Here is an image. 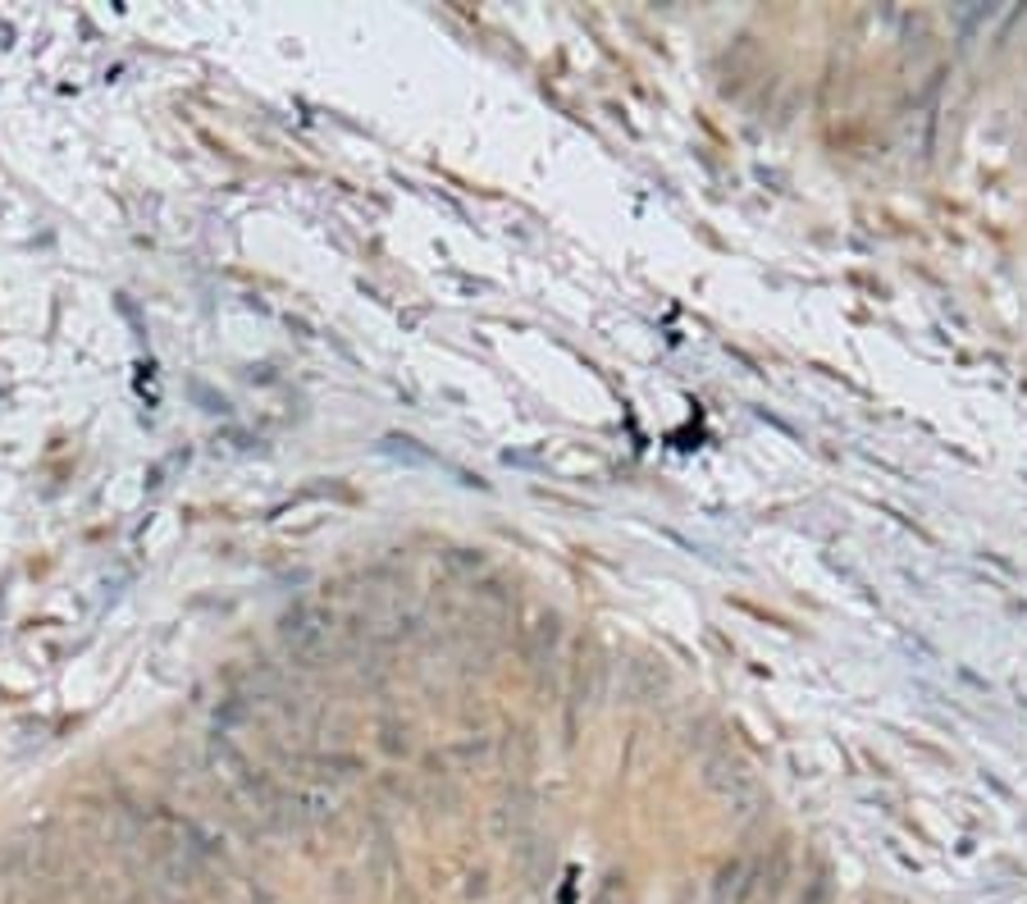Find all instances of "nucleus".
Wrapping results in <instances>:
<instances>
[{
	"label": "nucleus",
	"mask_w": 1027,
	"mask_h": 904,
	"mask_svg": "<svg viewBox=\"0 0 1027 904\" xmlns=\"http://www.w3.org/2000/svg\"><path fill=\"white\" fill-rule=\"evenodd\" d=\"M799 904H831V882H827V878H813V886L804 891Z\"/></svg>",
	"instance_id": "f257e3e1"
},
{
	"label": "nucleus",
	"mask_w": 1027,
	"mask_h": 904,
	"mask_svg": "<svg viewBox=\"0 0 1027 904\" xmlns=\"http://www.w3.org/2000/svg\"><path fill=\"white\" fill-rule=\"evenodd\" d=\"M598 904H612V886H608V891H603V895H598Z\"/></svg>",
	"instance_id": "f03ea898"
}]
</instances>
